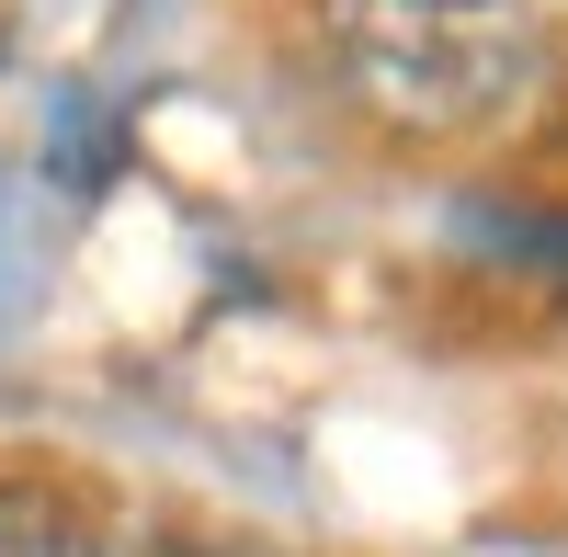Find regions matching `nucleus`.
<instances>
[{
    "instance_id": "f257e3e1",
    "label": "nucleus",
    "mask_w": 568,
    "mask_h": 557,
    "mask_svg": "<svg viewBox=\"0 0 568 557\" xmlns=\"http://www.w3.org/2000/svg\"><path fill=\"white\" fill-rule=\"evenodd\" d=\"M329 80L398 136L500 125L535 91V0H318Z\"/></svg>"
},
{
    "instance_id": "f03ea898",
    "label": "nucleus",
    "mask_w": 568,
    "mask_h": 557,
    "mask_svg": "<svg viewBox=\"0 0 568 557\" xmlns=\"http://www.w3.org/2000/svg\"><path fill=\"white\" fill-rule=\"evenodd\" d=\"M0 557H103L91 513L45 478H0Z\"/></svg>"
},
{
    "instance_id": "7ed1b4c3",
    "label": "nucleus",
    "mask_w": 568,
    "mask_h": 557,
    "mask_svg": "<svg viewBox=\"0 0 568 557\" xmlns=\"http://www.w3.org/2000/svg\"><path fill=\"white\" fill-rule=\"evenodd\" d=\"M466 251H489V262H535V273H568V216H546V205H466Z\"/></svg>"
},
{
    "instance_id": "20e7f679",
    "label": "nucleus",
    "mask_w": 568,
    "mask_h": 557,
    "mask_svg": "<svg viewBox=\"0 0 568 557\" xmlns=\"http://www.w3.org/2000/svg\"><path fill=\"white\" fill-rule=\"evenodd\" d=\"M0 45H12V12H0Z\"/></svg>"
}]
</instances>
